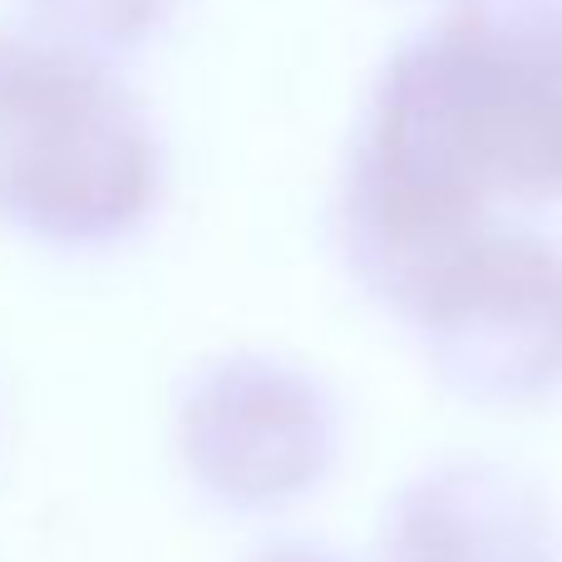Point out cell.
<instances>
[{
  "instance_id": "3",
  "label": "cell",
  "mask_w": 562,
  "mask_h": 562,
  "mask_svg": "<svg viewBox=\"0 0 562 562\" xmlns=\"http://www.w3.org/2000/svg\"><path fill=\"white\" fill-rule=\"evenodd\" d=\"M178 445L193 479L223 504H291L336 459V405L286 360L227 356L188 385Z\"/></svg>"
},
{
  "instance_id": "1",
  "label": "cell",
  "mask_w": 562,
  "mask_h": 562,
  "mask_svg": "<svg viewBox=\"0 0 562 562\" xmlns=\"http://www.w3.org/2000/svg\"><path fill=\"white\" fill-rule=\"evenodd\" d=\"M154 198L144 128L89 69L0 40V213L49 243H99Z\"/></svg>"
},
{
  "instance_id": "5",
  "label": "cell",
  "mask_w": 562,
  "mask_h": 562,
  "mask_svg": "<svg viewBox=\"0 0 562 562\" xmlns=\"http://www.w3.org/2000/svg\"><path fill=\"white\" fill-rule=\"evenodd\" d=\"M247 562H346V558L326 553V548H311V543H277V548H267V553H257Z\"/></svg>"
},
{
  "instance_id": "4",
  "label": "cell",
  "mask_w": 562,
  "mask_h": 562,
  "mask_svg": "<svg viewBox=\"0 0 562 562\" xmlns=\"http://www.w3.org/2000/svg\"><path fill=\"white\" fill-rule=\"evenodd\" d=\"M385 562H553V524L533 484L464 459L400 494Z\"/></svg>"
},
{
  "instance_id": "2",
  "label": "cell",
  "mask_w": 562,
  "mask_h": 562,
  "mask_svg": "<svg viewBox=\"0 0 562 562\" xmlns=\"http://www.w3.org/2000/svg\"><path fill=\"white\" fill-rule=\"evenodd\" d=\"M390 301L469 400L524 405L562 385V252L538 237L464 227L409 267Z\"/></svg>"
}]
</instances>
